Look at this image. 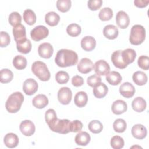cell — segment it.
Instances as JSON below:
<instances>
[{"mask_svg": "<svg viewBox=\"0 0 149 149\" xmlns=\"http://www.w3.org/2000/svg\"><path fill=\"white\" fill-rule=\"evenodd\" d=\"M77 61L78 55L76 52L67 49L59 50L55 58L56 64L62 68L74 66L77 63Z\"/></svg>", "mask_w": 149, "mask_h": 149, "instance_id": "6da1fadb", "label": "cell"}, {"mask_svg": "<svg viewBox=\"0 0 149 149\" xmlns=\"http://www.w3.org/2000/svg\"><path fill=\"white\" fill-rule=\"evenodd\" d=\"M24 101V96L20 92H15L9 95L5 103L6 110L9 113H16L19 111Z\"/></svg>", "mask_w": 149, "mask_h": 149, "instance_id": "7a4b0ae2", "label": "cell"}, {"mask_svg": "<svg viewBox=\"0 0 149 149\" xmlns=\"http://www.w3.org/2000/svg\"><path fill=\"white\" fill-rule=\"evenodd\" d=\"M31 70L41 81H46L50 79V72L46 64L43 62L39 61L34 62L31 66Z\"/></svg>", "mask_w": 149, "mask_h": 149, "instance_id": "3957f363", "label": "cell"}, {"mask_svg": "<svg viewBox=\"0 0 149 149\" xmlns=\"http://www.w3.org/2000/svg\"><path fill=\"white\" fill-rule=\"evenodd\" d=\"M146 30L144 27L140 24L134 25L130 30L129 41L132 45H140L145 40Z\"/></svg>", "mask_w": 149, "mask_h": 149, "instance_id": "277c9868", "label": "cell"}, {"mask_svg": "<svg viewBox=\"0 0 149 149\" xmlns=\"http://www.w3.org/2000/svg\"><path fill=\"white\" fill-rule=\"evenodd\" d=\"M70 123L68 119H59L56 118L48 125L49 129L54 132L67 134L70 132Z\"/></svg>", "mask_w": 149, "mask_h": 149, "instance_id": "5b68a950", "label": "cell"}, {"mask_svg": "<svg viewBox=\"0 0 149 149\" xmlns=\"http://www.w3.org/2000/svg\"><path fill=\"white\" fill-rule=\"evenodd\" d=\"M48 34V29L42 25H39L35 27L30 31L31 38L35 41H38L46 38Z\"/></svg>", "mask_w": 149, "mask_h": 149, "instance_id": "8992f818", "label": "cell"}, {"mask_svg": "<svg viewBox=\"0 0 149 149\" xmlns=\"http://www.w3.org/2000/svg\"><path fill=\"white\" fill-rule=\"evenodd\" d=\"M72 93L71 90L67 87H63L61 88L58 92V99L59 102L63 105L69 104L72 100Z\"/></svg>", "mask_w": 149, "mask_h": 149, "instance_id": "52a82bcc", "label": "cell"}, {"mask_svg": "<svg viewBox=\"0 0 149 149\" xmlns=\"http://www.w3.org/2000/svg\"><path fill=\"white\" fill-rule=\"evenodd\" d=\"M38 84L37 81L31 78L28 79L24 81L23 85V90L26 95H33L38 90Z\"/></svg>", "mask_w": 149, "mask_h": 149, "instance_id": "ba28073f", "label": "cell"}, {"mask_svg": "<svg viewBox=\"0 0 149 149\" xmlns=\"http://www.w3.org/2000/svg\"><path fill=\"white\" fill-rule=\"evenodd\" d=\"M94 69L97 75L105 76L109 72L110 66L105 61L99 60L94 65Z\"/></svg>", "mask_w": 149, "mask_h": 149, "instance_id": "9c48e42d", "label": "cell"}, {"mask_svg": "<svg viewBox=\"0 0 149 149\" xmlns=\"http://www.w3.org/2000/svg\"><path fill=\"white\" fill-rule=\"evenodd\" d=\"M12 31L16 43L21 42L27 39L25 27L22 24H19L13 27Z\"/></svg>", "mask_w": 149, "mask_h": 149, "instance_id": "30bf717a", "label": "cell"}, {"mask_svg": "<svg viewBox=\"0 0 149 149\" xmlns=\"http://www.w3.org/2000/svg\"><path fill=\"white\" fill-rule=\"evenodd\" d=\"M36 127L33 122L30 120H25L20 125V130L26 136H30L35 132Z\"/></svg>", "mask_w": 149, "mask_h": 149, "instance_id": "8fae6325", "label": "cell"}, {"mask_svg": "<svg viewBox=\"0 0 149 149\" xmlns=\"http://www.w3.org/2000/svg\"><path fill=\"white\" fill-rule=\"evenodd\" d=\"M54 49L52 45L48 42L40 44L38 48V55L43 58L49 59L53 54Z\"/></svg>", "mask_w": 149, "mask_h": 149, "instance_id": "7c38bea8", "label": "cell"}, {"mask_svg": "<svg viewBox=\"0 0 149 149\" xmlns=\"http://www.w3.org/2000/svg\"><path fill=\"white\" fill-rule=\"evenodd\" d=\"M94 68V65L91 59L84 58H82L77 65V69L79 72L86 74L90 72Z\"/></svg>", "mask_w": 149, "mask_h": 149, "instance_id": "4fadbf2b", "label": "cell"}, {"mask_svg": "<svg viewBox=\"0 0 149 149\" xmlns=\"http://www.w3.org/2000/svg\"><path fill=\"white\" fill-rule=\"evenodd\" d=\"M116 22L120 29H126L130 23V19L128 15L123 10L119 11L116 15Z\"/></svg>", "mask_w": 149, "mask_h": 149, "instance_id": "5bb4252c", "label": "cell"}, {"mask_svg": "<svg viewBox=\"0 0 149 149\" xmlns=\"http://www.w3.org/2000/svg\"><path fill=\"white\" fill-rule=\"evenodd\" d=\"M120 94L127 98L132 97L135 93V88L132 84L129 82H125L119 87Z\"/></svg>", "mask_w": 149, "mask_h": 149, "instance_id": "9a60e30c", "label": "cell"}, {"mask_svg": "<svg viewBox=\"0 0 149 149\" xmlns=\"http://www.w3.org/2000/svg\"><path fill=\"white\" fill-rule=\"evenodd\" d=\"M131 132L134 138L140 140L144 139L147 133L146 127L141 124L134 125L132 128Z\"/></svg>", "mask_w": 149, "mask_h": 149, "instance_id": "2e32d148", "label": "cell"}, {"mask_svg": "<svg viewBox=\"0 0 149 149\" xmlns=\"http://www.w3.org/2000/svg\"><path fill=\"white\" fill-rule=\"evenodd\" d=\"M111 61L113 65L119 69H125L127 65L123 62L122 56V50L114 51L111 56Z\"/></svg>", "mask_w": 149, "mask_h": 149, "instance_id": "e0dca14e", "label": "cell"}, {"mask_svg": "<svg viewBox=\"0 0 149 149\" xmlns=\"http://www.w3.org/2000/svg\"><path fill=\"white\" fill-rule=\"evenodd\" d=\"M96 45L95 38L91 36L84 37L81 40V47L86 51H91L93 50Z\"/></svg>", "mask_w": 149, "mask_h": 149, "instance_id": "ac0fdd59", "label": "cell"}, {"mask_svg": "<svg viewBox=\"0 0 149 149\" xmlns=\"http://www.w3.org/2000/svg\"><path fill=\"white\" fill-rule=\"evenodd\" d=\"M112 111L115 115H120L127 111V104L122 100H118L114 101L112 105Z\"/></svg>", "mask_w": 149, "mask_h": 149, "instance_id": "d6986e66", "label": "cell"}, {"mask_svg": "<svg viewBox=\"0 0 149 149\" xmlns=\"http://www.w3.org/2000/svg\"><path fill=\"white\" fill-rule=\"evenodd\" d=\"M3 141L7 147L12 148L16 147L18 145L19 140V137L16 134L9 133L5 136Z\"/></svg>", "mask_w": 149, "mask_h": 149, "instance_id": "ffe728a7", "label": "cell"}, {"mask_svg": "<svg viewBox=\"0 0 149 149\" xmlns=\"http://www.w3.org/2000/svg\"><path fill=\"white\" fill-rule=\"evenodd\" d=\"M119 34V31L118 28L112 24H109L104 28L103 30V34L104 36L109 39V40H114L115 39Z\"/></svg>", "mask_w": 149, "mask_h": 149, "instance_id": "44dd1931", "label": "cell"}, {"mask_svg": "<svg viewBox=\"0 0 149 149\" xmlns=\"http://www.w3.org/2000/svg\"><path fill=\"white\" fill-rule=\"evenodd\" d=\"M32 103L34 107L38 109H42L48 105V99L45 95L40 94L34 97Z\"/></svg>", "mask_w": 149, "mask_h": 149, "instance_id": "7402d4cb", "label": "cell"}, {"mask_svg": "<svg viewBox=\"0 0 149 149\" xmlns=\"http://www.w3.org/2000/svg\"><path fill=\"white\" fill-rule=\"evenodd\" d=\"M94 95L97 98H104L108 93V87L104 83H100L93 87Z\"/></svg>", "mask_w": 149, "mask_h": 149, "instance_id": "603a6c76", "label": "cell"}, {"mask_svg": "<svg viewBox=\"0 0 149 149\" xmlns=\"http://www.w3.org/2000/svg\"><path fill=\"white\" fill-rule=\"evenodd\" d=\"M122 56L123 62L128 65L132 63L135 60L136 57V51L132 48H127L123 51H122Z\"/></svg>", "mask_w": 149, "mask_h": 149, "instance_id": "cb8c5ba5", "label": "cell"}, {"mask_svg": "<svg viewBox=\"0 0 149 149\" xmlns=\"http://www.w3.org/2000/svg\"><path fill=\"white\" fill-rule=\"evenodd\" d=\"M147 104L144 98L140 97L135 98L132 102V107L134 111L137 112H141L146 108Z\"/></svg>", "mask_w": 149, "mask_h": 149, "instance_id": "d4e9b609", "label": "cell"}, {"mask_svg": "<svg viewBox=\"0 0 149 149\" xmlns=\"http://www.w3.org/2000/svg\"><path fill=\"white\" fill-rule=\"evenodd\" d=\"M90 134L86 132H80L75 137V142L79 146H87L90 141Z\"/></svg>", "mask_w": 149, "mask_h": 149, "instance_id": "484cf974", "label": "cell"}, {"mask_svg": "<svg viewBox=\"0 0 149 149\" xmlns=\"http://www.w3.org/2000/svg\"><path fill=\"white\" fill-rule=\"evenodd\" d=\"M88 101V96L86 93L84 91H79L76 93L74 96V102L75 105L80 108L84 107Z\"/></svg>", "mask_w": 149, "mask_h": 149, "instance_id": "4316f807", "label": "cell"}, {"mask_svg": "<svg viewBox=\"0 0 149 149\" xmlns=\"http://www.w3.org/2000/svg\"><path fill=\"white\" fill-rule=\"evenodd\" d=\"M122 76L120 73L116 71L109 72L106 76V80L111 85H118L122 81Z\"/></svg>", "mask_w": 149, "mask_h": 149, "instance_id": "83f0119b", "label": "cell"}, {"mask_svg": "<svg viewBox=\"0 0 149 149\" xmlns=\"http://www.w3.org/2000/svg\"><path fill=\"white\" fill-rule=\"evenodd\" d=\"M60 20V17L55 12H49L45 16V23L50 26H56Z\"/></svg>", "mask_w": 149, "mask_h": 149, "instance_id": "f1b7e54d", "label": "cell"}, {"mask_svg": "<svg viewBox=\"0 0 149 149\" xmlns=\"http://www.w3.org/2000/svg\"><path fill=\"white\" fill-rule=\"evenodd\" d=\"M132 79L134 83L138 86H143L147 81V76L146 74L142 71L134 72L132 76Z\"/></svg>", "mask_w": 149, "mask_h": 149, "instance_id": "f546056e", "label": "cell"}, {"mask_svg": "<svg viewBox=\"0 0 149 149\" xmlns=\"http://www.w3.org/2000/svg\"><path fill=\"white\" fill-rule=\"evenodd\" d=\"M31 43L29 39H26L21 42L16 43V48L18 51L24 54L29 53L31 49Z\"/></svg>", "mask_w": 149, "mask_h": 149, "instance_id": "4dcf8cb0", "label": "cell"}, {"mask_svg": "<svg viewBox=\"0 0 149 149\" xmlns=\"http://www.w3.org/2000/svg\"><path fill=\"white\" fill-rule=\"evenodd\" d=\"M27 59L22 55H16L13 59L14 67L18 70H22L27 66Z\"/></svg>", "mask_w": 149, "mask_h": 149, "instance_id": "1f68e13d", "label": "cell"}, {"mask_svg": "<svg viewBox=\"0 0 149 149\" xmlns=\"http://www.w3.org/2000/svg\"><path fill=\"white\" fill-rule=\"evenodd\" d=\"M23 19L29 25H33L36 22V15L31 9H26L23 13Z\"/></svg>", "mask_w": 149, "mask_h": 149, "instance_id": "d6a6232c", "label": "cell"}, {"mask_svg": "<svg viewBox=\"0 0 149 149\" xmlns=\"http://www.w3.org/2000/svg\"><path fill=\"white\" fill-rule=\"evenodd\" d=\"M13 77L12 72L8 69H2L1 70L0 81L2 83H8L12 81Z\"/></svg>", "mask_w": 149, "mask_h": 149, "instance_id": "836d02e7", "label": "cell"}, {"mask_svg": "<svg viewBox=\"0 0 149 149\" xmlns=\"http://www.w3.org/2000/svg\"><path fill=\"white\" fill-rule=\"evenodd\" d=\"M113 16L112 10L108 7H105L100 10L98 17L101 20L107 21L110 20Z\"/></svg>", "mask_w": 149, "mask_h": 149, "instance_id": "e575fe53", "label": "cell"}, {"mask_svg": "<svg viewBox=\"0 0 149 149\" xmlns=\"http://www.w3.org/2000/svg\"><path fill=\"white\" fill-rule=\"evenodd\" d=\"M88 129L89 130L93 133H100L103 129V125L102 123L98 120H94L91 121L88 123Z\"/></svg>", "mask_w": 149, "mask_h": 149, "instance_id": "d590c367", "label": "cell"}, {"mask_svg": "<svg viewBox=\"0 0 149 149\" xmlns=\"http://www.w3.org/2000/svg\"><path fill=\"white\" fill-rule=\"evenodd\" d=\"M81 31V27L76 23H72L69 25L66 28V32L70 36L76 37L79 36Z\"/></svg>", "mask_w": 149, "mask_h": 149, "instance_id": "8d00e7d4", "label": "cell"}, {"mask_svg": "<svg viewBox=\"0 0 149 149\" xmlns=\"http://www.w3.org/2000/svg\"><path fill=\"white\" fill-rule=\"evenodd\" d=\"M127 125L125 120L122 119H118L115 120L113 123L114 130L118 133H123L125 131Z\"/></svg>", "mask_w": 149, "mask_h": 149, "instance_id": "74e56055", "label": "cell"}, {"mask_svg": "<svg viewBox=\"0 0 149 149\" xmlns=\"http://www.w3.org/2000/svg\"><path fill=\"white\" fill-rule=\"evenodd\" d=\"M56 7L59 11L61 12H66L71 7V1L58 0L56 2Z\"/></svg>", "mask_w": 149, "mask_h": 149, "instance_id": "f35d334b", "label": "cell"}, {"mask_svg": "<svg viewBox=\"0 0 149 149\" xmlns=\"http://www.w3.org/2000/svg\"><path fill=\"white\" fill-rule=\"evenodd\" d=\"M124 140L119 136H114L111 139V146L113 149H120L124 146Z\"/></svg>", "mask_w": 149, "mask_h": 149, "instance_id": "ab89813d", "label": "cell"}, {"mask_svg": "<svg viewBox=\"0 0 149 149\" xmlns=\"http://www.w3.org/2000/svg\"><path fill=\"white\" fill-rule=\"evenodd\" d=\"M8 20L10 24L15 27L21 23L22 17L18 12H13L9 15Z\"/></svg>", "mask_w": 149, "mask_h": 149, "instance_id": "60d3db41", "label": "cell"}, {"mask_svg": "<svg viewBox=\"0 0 149 149\" xmlns=\"http://www.w3.org/2000/svg\"><path fill=\"white\" fill-rule=\"evenodd\" d=\"M69 79L68 73L65 71H59L55 74V80L59 84H63L68 83Z\"/></svg>", "mask_w": 149, "mask_h": 149, "instance_id": "b9f144b4", "label": "cell"}, {"mask_svg": "<svg viewBox=\"0 0 149 149\" xmlns=\"http://www.w3.org/2000/svg\"><path fill=\"white\" fill-rule=\"evenodd\" d=\"M137 63L142 69L148 70L149 69V58L146 55H141L138 58Z\"/></svg>", "mask_w": 149, "mask_h": 149, "instance_id": "7bdbcfd3", "label": "cell"}, {"mask_svg": "<svg viewBox=\"0 0 149 149\" xmlns=\"http://www.w3.org/2000/svg\"><path fill=\"white\" fill-rule=\"evenodd\" d=\"M10 42V38L8 33L6 31H1L0 33V46L5 47L8 46Z\"/></svg>", "mask_w": 149, "mask_h": 149, "instance_id": "ee69618b", "label": "cell"}, {"mask_svg": "<svg viewBox=\"0 0 149 149\" xmlns=\"http://www.w3.org/2000/svg\"><path fill=\"white\" fill-rule=\"evenodd\" d=\"M101 82V78L100 76L97 75V74H93L89 76L87 80V84L91 87H94L95 86H96L97 84H99Z\"/></svg>", "mask_w": 149, "mask_h": 149, "instance_id": "f6af8a7d", "label": "cell"}, {"mask_svg": "<svg viewBox=\"0 0 149 149\" xmlns=\"http://www.w3.org/2000/svg\"><path fill=\"white\" fill-rule=\"evenodd\" d=\"M83 127V123L79 120H74L70 123V132H77L81 130Z\"/></svg>", "mask_w": 149, "mask_h": 149, "instance_id": "bcb514c9", "label": "cell"}, {"mask_svg": "<svg viewBox=\"0 0 149 149\" xmlns=\"http://www.w3.org/2000/svg\"><path fill=\"white\" fill-rule=\"evenodd\" d=\"M57 118L56 112L53 109H48L45 113V119L47 124H49Z\"/></svg>", "mask_w": 149, "mask_h": 149, "instance_id": "7dc6e473", "label": "cell"}, {"mask_svg": "<svg viewBox=\"0 0 149 149\" xmlns=\"http://www.w3.org/2000/svg\"><path fill=\"white\" fill-rule=\"evenodd\" d=\"M102 4V0H90L88 1V7L91 10H97Z\"/></svg>", "mask_w": 149, "mask_h": 149, "instance_id": "c3c4849f", "label": "cell"}, {"mask_svg": "<svg viewBox=\"0 0 149 149\" xmlns=\"http://www.w3.org/2000/svg\"><path fill=\"white\" fill-rule=\"evenodd\" d=\"M72 83L74 87H80L83 84L84 80L81 76L76 75L72 77Z\"/></svg>", "mask_w": 149, "mask_h": 149, "instance_id": "681fc988", "label": "cell"}, {"mask_svg": "<svg viewBox=\"0 0 149 149\" xmlns=\"http://www.w3.org/2000/svg\"><path fill=\"white\" fill-rule=\"evenodd\" d=\"M149 3V0H135L134 1V5L138 8L146 7Z\"/></svg>", "mask_w": 149, "mask_h": 149, "instance_id": "f907efd6", "label": "cell"}]
</instances>
